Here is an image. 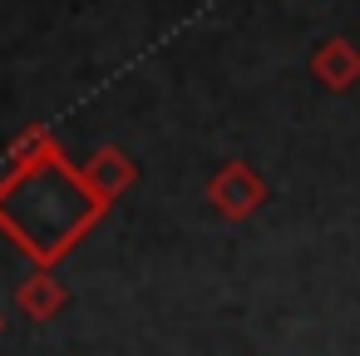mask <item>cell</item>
<instances>
[{"mask_svg": "<svg viewBox=\"0 0 360 356\" xmlns=\"http://www.w3.org/2000/svg\"><path fill=\"white\" fill-rule=\"evenodd\" d=\"M311 75L326 85V90H345L360 80V50L350 40H326L316 55H311Z\"/></svg>", "mask_w": 360, "mask_h": 356, "instance_id": "2", "label": "cell"}, {"mask_svg": "<svg viewBox=\"0 0 360 356\" xmlns=\"http://www.w3.org/2000/svg\"><path fill=\"white\" fill-rule=\"evenodd\" d=\"M84 178H89V188L99 193V198H109V193H119L129 178H134V164L124 159V154H114V149H104L89 168H84Z\"/></svg>", "mask_w": 360, "mask_h": 356, "instance_id": "3", "label": "cell"}, {"mask_svg": "<svg viewBox=\"0 0 360 356\" xmlns=\"http://www.w3.org/2000/svg\"><path fill=\"white\" fill-rule=\"evenodd\" d=\"M212 198H217L222 213L242 218V213H252V208L262 203V178H257L247 164H227V168L212 178Z\"/></svg>", "mask_w": 360, "mask_h": 356, "instance_id": "1", "label": "cell"}]
</instances>
